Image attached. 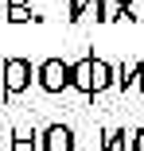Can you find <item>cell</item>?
<instances>
[{"instance_id": "1", "label": "cell", "mask_w": 144, "mask_h": 151, "mask_svg": "<svg viewBox=\"0 0 144 151\" xmlns=\"http://www.w3.org/2000/svg\"><path fill=\"white\" fill-rule=\"evenodd\" d=\"M35 70H39V66H31V58L8 54V58H4V101L23 97L27 89H31V81H35Z\"/></svg>"}, {"instance_id": "2", "label": "cell", "mask_w": 144, "mask_h": 151, "mask_svg": "<svg viewBox=\"0 0 144 151\" xmlns=\"http://www.w3.org/2000/svg\"><path fill=\"white\" fill-rule=\"evenodd\" d=\"M35 85L43 89V93L59 97L70 89V62H63V58H43L39 70H35Z\"/></svg>"}, {"instance_id": "3", "label": "cell", "mask_w": 144, "mask_h": 151, "mask_svg": "<svg viewBox=\"0 0 144 151\" xmlns=\"http://www.w3.org/2000/svg\"><path fill=\"white\" fill-rule=\"evenodd\" d=\"M70 89H78L82 97H94V54L90 50L78 62H70Z\"/></svg>"}, {"instance_id": "4", "label": "cell", "mask_w": 144, "mask_h": 151, "mask_svg": "<svg viewBox=\"0 0 144 151\" xmlns=\"http://www.w3.org/2000/svg\"><path fill=\"white\" fill-rule=\"evenodd\" d=\"M39 147L43 151H74V128H66V124L39 128Z\"/></svg>"}, {"instance_id": "5", "label": "cell", "mask_w": 144, "mask_h": 151, "mask_svg": "<svg viewBox=\"0 0 144 151\" xmlns=\"http://www.w3.org/2000/svg\"><path fill=\"white\" fill-rule=\"evenodd\" d=\"M140 81H144V58H136V62H121V66H117V89H121V93L140 89Z\"/></svg>"}, {"instance_id": "6", "label": "cell", "mask_w": 144, "mask_h": 151, "mask_svg": "<svg viewBox=\"0 0 144 151\" xmlns=\"http://www.w3.org/2000/svg\"><path fill=\"white\" fill-rule=\"evenodd\" d=\"M4 19L8 23H39L31 0H4Z\"/></svg>"}, {"instance_id": "7", "label": "cell", "mask_w": 144, "mask_h": 151, "mask_svg": "<svg viewBox=\"0 0 144 151\" xmlns=\"http://www.w3.org/2000/svg\"><path fill=\"white\" fill-rule=\"evenodd\" d=\"M12 151H43L39 147V128H16L12 132Z\"/></svg>"}, {"instance_id": "8", "label": "cell", "mask_w": 144, "mask_h": 151, "mask_svg": "<svg viewBox=\"0 0 144 151\" xmlns=\"http://www.w3.org/2000/svg\"><path fill=\"white\" fill-rule=\"evenodd\" d=\"M113 19H125V0H105L101 23H113Z\"/></svg>"}, {"instance_id": "9", "label": "cell", "mask_w": 144, "mask_h": 151, "mask_svg": "<svg viewBox=\"0 0 144 151\" xmlns=\"http://www.w3.org/2000/svg\"><path fill=\"white\" fill-rule=\"evenodd\" d=\"M125 19H140V0H125Z\"/></svg>"}, {"instance_id": "10", "label": "cell", "mask_w": 144, "mask_h": 151, "mask_svg": "<svg viewBox=\"0 0 144 151\" xmlns=\"http://www.w3.org/2000/svg\"><path fill=\"white\" fill-rule=\"evenodd\" d=\"M12 132L16 128H0V151H12Z\"/></svg>"}, {"instance_id": "11", "label": "cell", "mask_w": 144, "mask_h": 151, "mask_svg": "<svg viewBox=\"0 0 144 151\" xmlns=\"http://www.w3.org/2000/svg\"><path fill=\"white\" fill-rule=\"evenodd\" d=\"M132 151H144V128H132Z\"/></svg>"}, {"instance_id": "12", "label": "cell", "mask_w": 144, "mask_h": 151, "mask_svg": "<svg viewBox=\"0 0 144 151\" xmlns=\"http://www.w3.org/2000/svg\"><path fill=\"white\" fill-rule=\"evenodd\" d=\"M0 101H4V58H0Z\"/></svg>"}, {"instance_id": "13", "label": "cell", "mask_w": 144, "mask_h": 151, "mask_svg": "<svg viewBox=\"0 0 144 151\" xmlns=\"http://www.w3.org/2000/svg\"><path fill=\"white\" fill-rule=\"evenodd\" d=\"M140 93H144V81H140Z\"/></svg>"}]
</instances>
